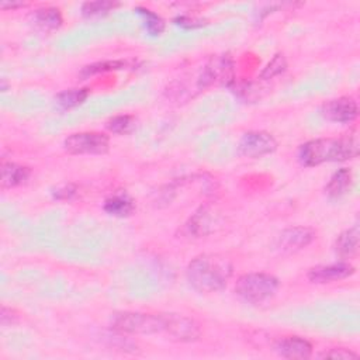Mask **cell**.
<instances>
[{"instance_id": "1", "label": "cell", "mask_w": 360, "mask_h": 360, "mask_svg": "<svg viewBox=\"0 0 360 360\" xmlns=\"http://www.w3.org/2000/svg\"><path fill=\"white\" fill-rule=\"evenodd\" d=\"M233 263L228 258L217 253H204L195 258L186 270L189 285L199 293L211 294L221 291L233 276Z\"/></svg>"}, {"instance_id": "2", "label": "cell", "mask_w": 360, "mask_h": 360, "mask_svg": "<svg viewBox=\"0 0 360 360\" xmlns=\"http://www.w3.org/2000/svg\"><path fill=\"white\" fill-rule=\"evenodd\" d=\"M359 155L356 135L342 138H321L303 144L298 150V161L307 168L318 166L325 162H342Z\"/></svg>"}, {"instance_id": "3", "label": "cell", "mask_w": 360, "mask_h": 360, "mask_svg": "<svg viewBox=\"0 0 360 360\" xmlns=\"http://www.w3.org/2000/svg\"><path fill=\"white\" fill-rule=\"evenodd\" d=\"M279 287V279L272 275L246 273L238 279L235 285V293L248 304H262L273 298Z\"/></svg>"}, {"instance_id": "4", "label": "cell", "mask_w": 360, "mask_h": 360, "mask_svg": "<svg viewBox=\"0 0 360 360\" xmlns=\"http://www.w3.org/2000/svg\"><path fill=\"white\" fill-rule=\"evenodd\" d=\"M111 327L121 334H162V314H144L129 311L117 312L111 317Z\"/></svg>"}, {"instance_id": "5", "label": "cell", "mask_w": 360, "mask_h": 360, "mask_svg": "<svg viewBox=\"0 0 360 360\" xmlns=\"http://www.w3.org/2000/svg\"><path fill=\"white\" fill-rule=\"evenodd\" d=\"M110 140L102 132H78L65 140L64 147L72 155H102L109 151Z\"/></svg>"}, {"instance_id": "6", "label": "cell", "mask_w": 360, "mask_h": 360, "mask_svg": "<svg viewBox=\"0 0 360 360\" xmlns=\"http://www.w3.org/2000/svg\"><path fill=\"white\" fill-rule=\"evenodd\" d=\"M162 334L177 342H195L200 338V325L182 314H162Z\"/></svg>"}, {"instance_id": "7", "label": "cell", "mask_w": 360, "mask_h": 360, "mask_svg": "<svg viewBox=\"0 0 360 360\" xmlns=\"http://www.w3.org/2000/svg\"><path fill=\"white\" fill-rule=\"evenodd\" d=\"M276 148L278 141L273 135L264 131H249L244 134L238 145V151L242 156L253 159L273 154Z\"/></svg>"}, {"instance_id": "8", "label": "cell", "mask_w": 360, "mask_h": 360, "mask_svg": "<svg viewBox=\"0 0 360 360\" xmlns=\"http://www.w3.org/2000/svg\"><path fill=\"white\" fill-rule=\"evenodd\" d=\"M315 231L308 227H293L282 231L276 241L275 248L285 255H291L303 251L315 240Z\"/></svg>"}, {"instance_id": "9", "label": "cell", "mask_w": 360, "mask_h": 360, "mask_svg": "<svg viewBox=\"0 0 360 360\" xmlns=\"http://www.w3.org/2000/svg\"><path fill=\"white\" fill-rule=\"evenodd\" d=\"M353 273H354V267L352 264L339 262V263H332V264L315 266L309 270L307 278L312 283L325 285V283H332V282L348 279Z\"/></svg>"}, {"instance_id": "10", "label": "cell", "mask_w": 360, "mask_h": 360, "mask_svg": "<svg viewBox=\"0 0 360 360\" xmlns=\"http://www.w3.org/2000/svg\"><path fill=\"white\" fill-rule=\"evenodd\" d=\"M357 103L352 98H338L324 103L321 107L323 117L331 123H350L357 117Z\"/></svg>"}, {"instance_id": "11", "label": "cell", "mask_w": 360, "mask_h": 360, "mask_svg": "<svg viewBox=\"0 0 360 360\" xmlns=\"http://www.w3.org/2000/svg\"><path fill=\"white\" fill-rule=\"evenodd\" d=\"M275 350L286 359H308L312 354V346L300 336H286L275 343Z\"/></svg>"}, {"instance_id": "12", "label": "cell", "mask_w": 360, "mask_h": 360, "mask_svg": "<svg viewBox=\"0 0 360 360\" xmlns=\"http://www.w3.org/2000/svg\"><path fill=\"white\" fill-rule=\"evenodd\" d=\"M30 168L13 163V162H3L2 163V186L5 189L17 188L26 183L30 177Z\"/></svg>"}, {"instance_id": "13", "label": "cell", "mask_w": 360, "mask_h": 360, "mask_svg": "<svg viewBox=\"0 0 360 360\" xmlns=\"http://www.w3.org/2000/svg\"><path fill=\"white\" fill-rule=\"evenodd\" d=\"M350 186H352V172L350 169L342 168L338 172H335L330 179L328 185L325 186V193L331 199H339L349 192Z\"/></svg>"}, {"instance_id": "14", "label": "cell", "mask_w": 360, "mask_h": 360, "mask_svg": "<svg viewBox=\"0 0 360 360\" xmlns=\"http://www.w3.org/2000/svg\"><path fill=\"white\" fill-rule=\"evenodd\" d=\"M359 249V228L352 227L349 230H345L335 241V252L343 258H353L357 253Z\"/></svg>"}, {"instance_id": "15", "label": "cell", "mask_w": 360, "mask_h": 360, "mask_svg": "<svg viewBox=\"0 0 360 360\" xmlns=\"http://www.w3.org/2000/svg\"><path fill=\"white\" fill-rule=\"evenodd\" d=\"M134 208V201L127 195H114L105 201V211L118 218L131 215Z\"/></svg>"}, {"instance_id": "16", "label": "cell", "mask_w": 360, "mask_h": 360, "mask_svg": "<svg viewBox=\"0 0 360 360\" xmlns=\"http://www.w3.org/2000/svg\"><path fill=\"white\" fill-rule=\"evenodd\" d=\"M34 23L45 31L57 30L62 24V15H61L60 9H55V8L39 9L34 13Z\"/></svg>"}, {"instance_id": "17", "label": "cell", "mask_w": 360, "mask_h": 360, "mask_svg": "<svg viewBox=\"0 0 360 360\" xmlns=\"http://www.w3.org/2000/svg\"><path fill=\"white\" fill-rule=\"evenodd\" d=\"M89 96L87 89H69L58 93L55 98V105L61 110H69L82 105Z\"/></svg>"}, {"instance_id": "18", "label": "cell", "mask_w": 360, "mask_h": 360, "mask_svg": "<svg viewBox=\"0 0 360 360\" xmlns=\"http://www.w3.org/2000/svg\"><path fill=\"white\" fill-rule=\"evenodd\" d=\"M135 125H137V120L132 116H117L114 118H111L107 123V128L109 131L118 134V135H125L129 134L135 129Z\"/></svg>"}, {"instance_id": "19", "label": "cell", "mask_w": 360, "mask_h": 360, "mask_svg": "<svg viewBox=\"0 0 360 360\" xmlns=\"http://www.w3.org/2000/svg\"><path fill=\"white\" fill-rule=\"evenodd\" d=\"M137 12L144 17V21H145V27L148 30V33L151 35H161L165 30V21L162 20L161 16L155 15L154 12L148 10V9H143V8H138Z\"/></svg>"}, {"instance_id": "20", "label": "cell", "mask_w": 360, "mask_h": 360, "mask_svg": "<svg viewBox=\"0 0 360 360\" xmlns=\"http://www.w3.org/2000/svg\"><path fill=\"white\" fill-rule=\"evenodd\" d=\"M117 6L114 2H106V0H99V2H86L82 6V13L84 17H95V16H102L109 13Z\"/></svg>"}, {"instance_id": "21", "label": "cell", "mask_w": 360, "mask_h": 360, "mask_svg": "<svg viewBox=\"0 0 360 360\" xmlns=\"http://www.w3.org/2000/svg\"><path fill=\"white\" fill-rule=\"evenodd\" d=\"M287 68V62H286V58L283 54H278L273 57V60L270 61L266 68L263 69V72L260 73V78L263 80H267V79H273L275 76L283 73Z\"/></svg>"}, {"instance_id": "22", "label": "cell", "mask_w": 360, "mask_h": 360, "mask_svg": "<svg viewBox=\"0 0 360 360\" xmlns=\"http://www.w3.org/2000/svg\"><path fill=\"white\" fill-rule=\"evenodd\" d=\"M125 66V62L121 61H109V62H99L84 66L82 71V76H90L100 72H107V71H114V69H123Z\"/></svg>"}, {"instance_id": "23", "label": "cell", "mask_w": 360, "mask_h": 360, "mask_svg": "<svg viewBox=\"0 0 360 360\" xmlns=\"http://www.w3.org/2000/svg\"><path fill=\"white\" fill-rule=\"evenodd\" d=\"M320 357H328V359H342V360H350V359H357L359 354L349 350V349H345V348H338V349H331V350H327L324 353L320 354Z\"/></svg>"}, {"instance_id": "24", "label": "cell", "mask_w": 360, "mask_h": 360, "mask_svg": "<svg viewBox=\"0 0 360 360\" xmlns=\"http://www.w3.org/2000/svg\"><path fill=\"white\" fill-rule=\"evenodd\" d=\"M75 195H76V188L72 186V185H68V186H64V188L57 190L55 199H58V200H71Z\"/></svg>"}, {"instance_id": "25", "label": "cell", "mask_w": 360, "mask_h": 360, "mask_svg": "<svg viewBox=\"0 0 360 360\" xmlns=\"http://www.w3.org/2000/svg\"><path fill=\"white\" fill-rule=\"evenodd\" d=\"M23 6H24V3H0V9H3V10H13V9H19Z\"/></svg>"}]
</instances>
